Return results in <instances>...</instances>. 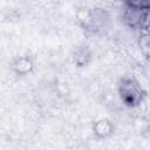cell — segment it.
<instances>
[{"instance_id":"6da1fadb","label":"cell","mask_w":150,"mask_h":150,"mask_svg":"<svg viewBox=\"0 0 150 150\" xmlns=\"http://www.w3.org/2000/svg\"><path fill=\"white\" fill-rule=\"evenodd\" d=\"M118 94L122 102L128 107H137L144 98L145 90L135 77L123 79L118 86Z\"/></svg>"},{"instance_id":"7a4b0ae2","label":"cell","mask_w":150,"mask_h":150,"mask_svg":"<svg viewBox=\"0 0 150 150\" xmlns=\"http://www.w3.org/2000/svg\"><path fill=\"white\" fill-rule=\"evenodd\" d=\"M146 14H148L146 9H141V8L130 7V6L125 5V7L122 12V20L127 27H129L131 29H141L142 30Z\"/></svg>"},{"instance_id":"3957f363","label":"cell","mask_w":150,"mask_h":150,"mask_svg":"<svg viewBox=\"0 0 150 150\" xmlns=\"http://www.w3.org/2000/svg\"><path fill=\"white\" fill-rule=\"evenodd\" d=\"M93 130L94 134L100 137V138H105L108 136H110L114 131V125L112 123L107 120V118H101L98 121H96L93 125Z\"/></svg>"},{"instance_id":"277c9868","label":"cell","mask_w":150,"mask_h":150,"mask_svg":"<svg viewBox=\"0 0 150 150\" xmlns=\"http://www.w3.org/2000/svg\"><path fill=\"white\" fill-rule=\"evenodd\" d=\"M33 61L28 56H20L13 62V70L18 75H27L33 70Z\"/></svg>"},{"instance_id":"5b68a950","label":"cell","mask_w":150,"mask_h":150,"mask_svg":"<svg viewBox=\"0 0 150 150\" xmlns=\"http://www.w3.org/2000/svg\"><path fill=\"white\" fill-rule=\"evenodd\" d=\"M138 49L143 54V56L146 60H150V34L148 33H141V35L137 39L136 42Z\"/></svg>"},{"instance_id":"8992f818","label":"cell","mask_w":150,"mask_h":150,"mask_svg":"<svg viewBox=\"0 0 150 150\" xmlns=\"http://www.w3.org/2000/svg\"><path fill=\"white\" fill-rule=\"evenodd\" d=\"M124 4L130 7H136L141 9H150V0H124Z\"/></svg>"},{"instance_id":"52a82bcc","label":"cell","mask_w":150,"mask_h":150,"mask_svg":"<svg viewBox=\"0 0 150 150\" xmlns=\"http://www.w3.org/2000/svg\"><path fill=\"white\" fill-rule=\"evenodd\" d=\"M141 32L150 34V9L148 11V14H146V18H145V21H144V25H143Z\"/></svg>"},{"instance_id":"ba28073f","label":"cell","mask_w":150,"mask_h":150,"mask_svg":"<svg viewBox=\"0 0 150 150\" xmlns=\"http://www.w3.org/2000/svg\"><path fill=\"white\" fill-rule=\"evenodd\" d=\"M112 1H123L124 2V0H112Z\"/></svg>"}]
</instances>
